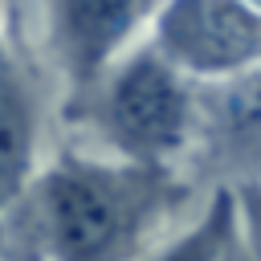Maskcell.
Wrapping results in <instances>:
<instances>
[{"label": "cell", "instance_id": "6da1fadb", "mask_svg": "<svg viewBox=\"0 0 261 261\" xmlns=\"http://www.w3.org/2000/svg\"><path fill=\"white\" fill-rule=\"evenodd\" d=\"M175 192L167 167L65 151L33 175L12 212L33 261H139Z\"/></svg>", "mask_w": 261, "mask_h": 261}, {"label": "cell", "instance_id": "7a4b0ae2", "mask_svg": "<svg viewBox=\"0 0 261 261\" xmlns=\"http://www.w3.org/2000/svg\"><path fill=\"white\" fill-rule=\"evenodd\" d=\"M98 126L110 139V151L126 163L171 167L196 130V102L188 77L175 73L155 49H135L114 61L102 77Z\"/></svg>", "mask_w": 261, "mask_h": 261}, {"label": "cell", "instance_id": "3957f363", "mask_svg": "<svg viewBox=\"0 0 261 261\" xmlns=\"http://www.w3.org/2000/svg\"><path fill=\"white\" fill-rule=\"evenodd\" d=\"M151 49L184 77L228 82L261 65V8L249 0H167Z\"/></svg>", "mask_w": 261, "mask_h": 261}, {"label": "cell", "instance_id": "277c9868", "mask_svg": "<svg viewBox=\"0 0 261 261\" xmlns=\"http://www.w3.org/2000/svg\"><path fill=\"white\" fill-rule=\"evenodd\" d=\"M143 20V0H49L57 57L77 90L98 86Z\"/></svg>", "mask_w": 261, "mask_h": 261}, {"label": "cell", "instance_id": "5b68a950", "mask_svg": "<svg viewBox=\"0 0 261 261\" xmlns=\"http://www.w3.org/2000/svg\"><path fill=\"white\" fill-rule=\"evenodd\" d=\"M37 175V139H33V110L20 82L0 61V220L16 208L24 188Z\"/></svg>", "mask_w": 261, "mask_h": 261}, {"label": "cell", "instance_id": "8992f818", "mask_svg": "<svg viewBox=\"0 0 261 261\" xmlns=\"http://www.w3.org/2000/svg\"><path fill=\"white\" fill-rule=\"evenodd\" d=\"M212 126L220 151L241 167H261V65L216 82Z\"/></svg>", "mask_w": 261, "mask_h": 261}, {"label": "cell", "instance_id": "52a82bcc", "mask_svg": "<svg viewBox=\"0 0 261 261\" xmlns=\"http://www.w3.org/2000/svg\"><path fill=\"white\" fill-rule=\"evenodd\" d=\"M237 237H241L237 192L232 188H220L184 232H175L159 249H147L139 261H228Z\"/></svg>", "mask_w": 261, "mask_h": 261}, {"label": "cell", "instance_id": "ba28073f", "mask_svg": "<svg viewBox=\"0 0 261 261\" xmlns=\"http://www.w3.org/2000/svg\"><path fill=\"white\" fill-rule=\"evenodd\" d=\"M237 208H241V237L249 241V249L261 257V188L253 184V188H245L241 196H237Z\"/></svg>", "mask_w": 261, "mask_h": 261}, {"label": "cell", "instance_id": "9c48e42d", "mask_svg": "<svg viewBox=\"0 0 261 261\" xmlns=\"http://www.w3.org/2000/svg\"><path fill=\"white\" fill-rule=\"evenodd\" d=\"M0 61H4V53H0Z\"/></svg>", "mask_w": 261, "mask_h": 261}]
</instances>
